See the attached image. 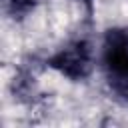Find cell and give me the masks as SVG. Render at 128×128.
Instances as JSON below:
<instances>
[{"mask_svg": "<svg viewBox=\"0 0 128 128\" xmlns=\"http://www.w3.org/2000/svg\"><path fill=\"white\" fill-rule=\"evenodd\" d=\"M98 58L110 90L128 102V30H106Z\"/></svg>", "mask_w": 128, "mask_h": 128, "instance_id": "obj_1", "label": "cell"}, {"mask_svg": "<svg viewBox=\"0 0 128 128\" xmlns=\"http://www.w3.org/2000/svg\"><path fill=\"white\" fill-rule=\"evenodd\" d=\"M94 58L96 56H94L92 44L84 38H74V40L66 42L62 48H58L46 60V64L60 76H64L72 82H80L90 76Z\"/></svg>", "mask_w": 128, "mask_h": 128, "instance_id": "obj_2", "label": "cell"}, {"mask_svg": "<svg viewBox=\"0 0 128 128\" xmlns=\"http://www.w3.org/2000/svg\"><path fill=\"white\" fill-rule=\"evenodd\" d=\"M6 2V8L10 10V14H18V16H24L26 12H30V8L34 6V0H4Z\"/></svg>", "mask_w": 128, "mask_h": 128, "instance_id": "obj_3", "label": "cell"}, {"mask_svg": "<svg viewBox=\"0 0 128 128\" xmlns=\"http://www.w3.org/2000/svg\"><path fill=\"white\" fill-rule=\"evenodd\" d=\"M76 2H80V4H84V6H92L94 0H76Z\"/></svg>", "mask_w": 128, "mask_h": 128, "instance_id": "obj_4", "label": "cell"}]
</instances>
